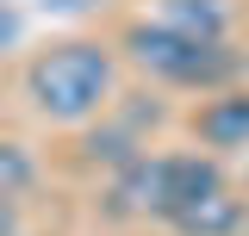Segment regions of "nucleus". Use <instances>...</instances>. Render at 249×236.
<instances>
[{
	"label": "nucleus",
	"mask_w": 249,
	"mask_h": 236,
	"mask_svg": "<svg viewBox=\"0 0 249 236\" xmlns=\"http://www.w3.org/2000/svg\"><path fill=\"white\" fill-rule=\"evenodd\" d=\"M112 93H119V56L106 44L69 37L25 62V100L50 124H88L112 106Z\"/></svg>",
	"instance_id": "1"
},
{
	"label": "nucleus",
	"mask_w": 249,
	"mask_h": 236,
	"mask_svg": "<svg viewBox=\"0 0 249 236\" xmlns=\"http://www.w3.org/2000/svg\"><path fill=\"white\" fill-rule=\"evenodd\" d=\"M224 186V168L199 149H175V155H137L112 168V186H106V211L112 218H162L175 224L187 205H199L206 193Z\"/></svg>",
	"instance_id": "2"
},
{
	"label": "nucleus",
	"mask_w": 249,
	"mask_h": 236,
	"mask_svg": "<svg viewBox=\"0 0 249 236\" xmlns=\"http://www.w3.org/2000/svg\"><path fill=\"white\" fill-rule=\"evenodd\" d=\"M119 50L150 81L162 87H193V93H218L237 81V50L231 44H206V37H187V31H168L162 19H137L124 25Z\"/></svg>",
	"instance_id": "3"
},
{
	"label": "nucleus",
	"mask_w": 249,
	"mask_h": 236,
	"mask_svg": "<svg viewBox=\"0 0 249 236\" xmlns=\"http://www.w3.org/2000/svg\"><path fill=\"white\" fill-rule=\"evenodd\" d=\"M193 137L206 149H249V87H218L193 112Z\"/></svg>",
	"instance_id": "4"
},
{
	"label": "nucleus",
	"mask_w": 249,
	"mask_h": 236,
	"mask_svg": "<svg viewBox=\"0 0 249 236\" xmlns=\"http://www.w3.org/2000/svg\"><path fill=\"white\" fill-rule=\"evenodd\" d=\"M168 230L175 236H249V199L231 193V186H218V193H206L199 205H187Z\"/></svg>",
	"instance_id": "5"
},
{
	"label": "nucleus",
	"mask_w": 249,
	"mask_h": 236,
	"mask_svg": "<svg viewBox=\"0 0 249 236\" xmlns=\"http://www.w3.org/2000/svg\"><path fill=\"white\" fill-rule=\"evenodd\" d=\"M150 19H162L168 31H187V37L224 44V31H231V6H224V0H156Z\"/></svg>",
	"instance_id": "6"
},
{
	"label": "nucleus",
	"mask_w": 249,
	"mask_h": 236,
	"mask_svg": "<svg viewBox=\"0 0 249 236\" xmlns=\"http://www.w3.org/2000/svg\"><path fill=\"white\" fill-rule=\"evenodd\" d=\"M31 180H37V162H31V149L19 143H0V193H31Z\"/></svg>",
	"instance_id": "7"
},
{
	"label": "nucleus",
	"mask_w": 249,
	"mask_h": 236,
	"mask_svg": "<svg viewBox=\"0 0 249 236\" xmlns=\"http://www.w3.org/2000/svg\"><path fill=\"white\" fill-rule=\"evenodd\" d=\"M25 230V218H19V199L13 193H0V236H19Z\"/></svg>",
	"instance_id": "8"
},
{
	"label": "nucleus",
	"mask_w": 249,
	"mask_h": 236,
	"mask_svg": "<svg viewBox=\"0 0 249 236\" xmlns=\"http://www.w3.org/2000/svg\"><path fill=\"white\" fill-rule=\"evenodd\" d=\"M44 6H56V13H81V6H93V0H44Z\"/></svg>",
	"instance_id": "9"
},
{
	"label": "nucleus",
	"mask_w": 249,
	"mask_h": 236,
	"mask_svg": "<svg viewBox=\"0 0 249 236\" xmlns=\"http://www.w3.org/2000/svg\"><path fill=\"white\" fill-rule=\"evenodd\" d=\"M13 31H19V19H13V13H0V44H6Z\"/></svg>",
	"instance_id": "10"
}]
</instances>
